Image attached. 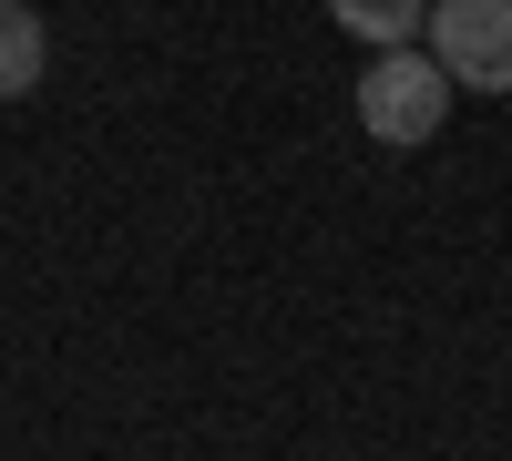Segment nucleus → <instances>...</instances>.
I'll list each match as a JSON object with an SVG mask.
<instances>
[{
	"label": "nucleus",
	"mask_w": 512,
	"mask_h": 461,
	"mask_svg": "<svg viewBox=\"0 0 512 461\" xmlns=\"http://www.w3.org/2000/svg\"><path fill=\"white\" fill-rule=\"evenodd\" d=\"M451 123V72L431 62V52H379L369 72H359V134L369 144H390V154H420Z\"/></svg>",
	"instance_id": "obj_1"
},
{
	"label": "nucleus",
	"mask_w": 512,
	"mask_h": 461,
	"mask_svg": "<svg viewBox=\"0 0 512 461\" xmlns=\"http://www.w3.org/2000/svg\"><path fill=\"white\" fill-rule=\"evenodd\" d=\"M431 62L451 93H512V0H431Z\"/></svg>",
	"instance_id": "obj_2"
},
{
	"label": "nucleus",
	"mask_w": 512,
	"mask_h": 461,
	"mask_svg": "<svg viewBox=\"0 0 512 461\" xmlns=\"http://www.w3.org/2000/svg\"><path fill=\"white\" fill-rule=\"evenodd\" d=\"M41 72H52V31H41L31 0H0V103H31Z\"/></svg>",
	"instance_id": "obj_3"
},
{
	"label": "nucleus",
	"mask_w": 512,
	"mask_h": 461,
	"mask_svg": "<svg viewBox=\"0 0 512 461\" xmlns=\"http://www.w3.org/2000/svg\"><path fill=\"white\" fill-rule=\"evenodd\" d=\"M328 21L349 41H369V52H400V41L431 31V0H328Z\"/></svg>",
	"instance_id": "obj_4"
}]
</instances>
